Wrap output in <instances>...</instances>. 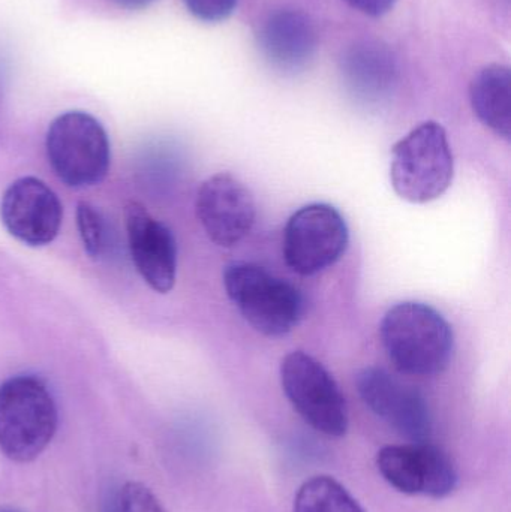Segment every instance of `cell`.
I'll list each match as a JSON object with an SVG mask.
<instances>
[{
    "label": "cell",
    "instance_id": "14",
    "mask_svg": "<svg viewBox=\"0 0 511 512\" xmlns=\"http://www.w3.org/2000/svg\"><path fill=\"white\" fill-rule=\"evenodd\" d=\"M345 86L360 101L381 102L395 89L398 66L392 51L378 42H362L341 60Z\"/></svg>",
    "mask_w": 511,
    "mask_h": 512
},
{
    "label": "cell",
    "instance_id": "9",
    "mask_svg": "<svg viewBox=\"0 0 511 512\" xmlns=\"http://www.w3.org/2000/svg\"><path fill=\"white\" fill-rule=\"evenodd\" d=\"M360 399L387 426L410 442L428 441L432 415L423 394L380 367H366L356 378Z\"/></svg>",
    "mask_w": 511,
    "mask_h": 512
},
{
    "label": "cell",
    "instance_id": "4",
    "mask_svg": "<svg viewBox=\"0 0 511 512\" xmlns=\"http://www.w3.org/2000/svg\"><path fill=\"white\" fill-rule=\"evenodd\" d=\"M224 286L243 319L264 336H285L302 319L299 289L260 265L233 262L225 268Z\"/></svg>",
    "mask_w": 511,
    "mask_h": 512
},
{
    "label": "cell",
    "instance_id": "1",
    "mask_svg": "<svg viewBox=\"0 0 511 512\" xmlns=\"http://www.w3.org/2000/svg\"><path fill=\"white\" fill-rule=\"evenodd\" d=\"M380 334L390 360L405 375L435 376L450 366L455 349L452 327L429 304H396L384 315Z\"/></svg>",
    "mask_w": 511,
    "mask_h": 512
},
{
    "label": "cell",
    "instance_id": "16",
    "mask_svg": "<svg viewBox=\"0 0 511 512\" xmlns=\"http://www.w3.org/2000/svg\"><path fill=\"white\" fill-rule=\"evenodd\" d=\"M293 512H365L335 478L318 475L305 481L294 498Z\"/></svg>",
    "mask_w": 511,
    "mask_h": 512
},
{
    "label": "cell",
    "instance_id": "5",
    "mask_svg": "<svg viewBox=\"0 0 511 512\" xmlns=\"http://www.w3.org/2000/svg\"><path fill=\"white\" fill-rule=\"evenodd\" d=\"M48 164L69 188L99 185L111 164L107 131L84 111H68L51 122L45 138Z\"/></svg>",
    "mask_w": 511,
    "mask_h": 512
},
{
    "label": "cell",
    "instance_id": "8",
    "mask_svg": "<svg viewBox=\"0 0 511 512\" xmlns=\"http://www.w3.org/2000/svg\"><path fill=\"white\" fill-rule=\"evenodd\" d=\"M377 468L381 477L404 495L443 499L458 487L455 463L428 441L381 448Z\"/></svg>",
    "mask_w": 511,
    "mask_h": 512
},
{
    "label": "cell",
    "instance_id": "15",
    "mask_svg": "<svg viewBox=\"0 0 511 512\" xmlns=\"http://www.w3.org/2000/svg\"><path fill=\"white\" fill-rule=\"evenodd\" d=\"M471 105L480 122L498 137L511 135V74L509 66L489 65L474 77L470 87Z\"/></svg>",
    "mask_w": 511,
    "mask_h": 512
},
{
    "label": "cell",
    "instance_id": "20",
    "mask_svg": "<svg viewBox=\"0 0 511 512\" xmlns=\"http://www.w3.org/2000/svg\"><path fill=\"white\" fill-rule=\"evenodd\" d=\"M344 2L368 17H383L387 12L392 11L396 0H344Z\"/></svg>",
    "mask_w": 511,
    "mask_h": 512
},
{
    "label": "cell",
    "instance_id": "2",
    "mask_svg": "<svg viewBox=\"0 0 511 512\" xmlns=\"http://www.w3.org/2000/svg\"><path fill=\"white\" fill-rule=\"evenodd\" d=\"M57 406L42 379L18 375L0 385V451L12 462L29 463L57 430Z\"/></svg>",
    "mask_w": 511,
    "mask_h": 512
},
{
    "label": "cell",
    "instance_id": "18",
    "mask_svg": "<svg viewBox=\"0 0 511 512\" xmlns=\"http://www.w3.org/2000/svg\"><path fill=\"white\" fill-rule=\"evenodd\" d=\"M104 512H167L164 505L141 483L123 484L111 493L104 505Z\"/></svg>",
    "mask_w": 511,
    "mask_h": 512
},
{
    "label": "cell",
    "instance_id": "22",
    "mask_svg": "<svg viewBox=\"0 0 511 512\" xmlns=\"http://www.w3.org/2000/svg\"><path fill=\"white\" fill-rule=\"evenodd\" d=\"M0 512H23V511L17 510V508L0 507Z\"/></svg>",
    "mask_w": 511,
    "mask_h": 512
},
{
    "label": "cell",
    "instance_id": "21",
    "mask_svg": "<svg viewBox=\"0 0 511 512\" xmlns=\"http://www.w3.org/2000/svg\"><path fill=\"white\" fill-rule=\"evenodd\" d=\"M113 2L120 8L128 9V11H140V9L152 5L155 0H113Z\"/></svg>",
    "mask_w": 511,
    "mask_h": 512
},
{
    "label": "cell",
    "instance_id": "12",
    "mask_svg": "<svg viewBox=\"0 0 511 512\" xmlns=\"http://www.w3.org/2000/svg\"><path fill=\"white\" fill-rule=\"evenodd\" d=\"M125 225L138 273L153 291L167 294L176 283L177 273V245L170 228L135 201L126 204Z\"/></svg>",
    "mask_w": 511,
    "mask_h": 512
},
{
    "label": "cell",
    "instance_id": "7",
    "mask_svg": "<svg viewBox=\"0 0 511 512\" xmlns=\"http://www.w3.org/2000/svg\"><path fill=\"white\" fill-rule=\"evenodd\" d=\"M350 242L347 222L330 204H308L297 210L284 230L285 264L300 276H314L335 265Z\"/></svg>",
    "mask_w": 511,
    "mask_h": 512
},
{
    "label": "cell",
    "instance_id": "6",
    "mask_svg": "<svg viewBox=\"0 0 511 512\" xmlns=\"http://www.w3.org/2000/svg\"><path fill=\"white\" fill-rule=\"evenodd\" d=\"M281 384L285 396L306 424L329 438L348 432V406L329 370L302 351L282 360Z\"/></svg>",
    "mask_w": 511,
    "mask_h": 512
},
{
    "label": "cell",
    "instance_id": "19",
    "mask_svg": "<svg viewBox=\"0 0 511 512\" xmlns=\"http://www.w3.org/2000/svg\"><path fill=\"white\" fill-rule=\"evenodd\" d=\"M192 17L204 23H219L234 14L239 0H183Z\"/></svg>",
    "mask_w": 511,
    "mask_h": 512
},
{
    "label": "cell",
    "instance_id": "13",
    "mask_svg": "<svg viewBox=\"0 0 511 512\" xmlns=\"http://www.w3.org/2000/svg\"><path fill=\"white\" fill-rule=\"evenodd\" d=\"M257 47L270 68L281 74H299L317 53V30L300 9H276L261 21Z\"/></svg>",
    "mask_w": 511,
    "mask_h": 512
},
{
    "label": "cell",
    "instance_id": "10",
    "mask_svg": "<svg viewBox=\"0 0 511 512\" xmlns=\"http://www.w3.org/2000/svg\"><path fill=\"white\" fill-rule=\"evenodd\" d=\"M195 210L207 237L221 248L239 245L257 218L251 189L230 173L215 174L200 186Z\"/></svg>",
    "mask_w": 511,
    "mask_h": 512
},
{
    "label": "cell",
    "instance_id": "17",
    "mask_svg": "<svg viewBox=\"0 0 511 512\" xmlns=\"http://www.w3.org/2000/svg\"><path fill=\"white\" fill-rule=\"evenodd\" d=\"M77 225L84 251L92 259H99L108 249V225L104 216L92 204L81 201L77 207Z\"/></svg>",
    "mask_w": 511,
    "mask_h": 512
},
{
    "label": "cell",
    "instance_id": "11",
    "mask_svg": "<svg viewBox=\"0 0 511 512\" xmlns=\"http://www.w3.org/2000/svg\"><path fill=\"white\" fill-rule=\"evenodd\" d=\"M0 219L8 233L24 245H50L62 225L63 209L53 189L36 177L9 185L0 201Z\"/></svg>",
    "mask_w": 511,
    "mask_h": 512
},
{
    "label": "cell",
    "instance_id": "3",
    "mask_svg": "<svg viewBox=\"0 0 511 512\" xmlns=\"http://www.w3.org/2000/svg\"><path fill=\"white\" fill-rule=\"evenodd\" d=\"M455 162L446 129L429 122L414 128L393 146L390 182L402 200L426 204L446 194Z\"/></svg>",
    "mask_w": 511,
    "mask_h": 512
}]
</instances>
